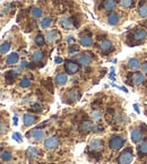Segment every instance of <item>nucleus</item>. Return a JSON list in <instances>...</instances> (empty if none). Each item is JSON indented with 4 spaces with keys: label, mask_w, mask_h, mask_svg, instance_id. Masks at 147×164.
<instances>
[{
    "label": "nucleus",
    "mask_w": 147,
    "mask_h": 164,
    "mask_svg": "<svg viewBox=\"0 0 147 164\" xmlns=\"http://www.w3.org/2000/svg\"><path fill=\"white\" fill-rule=\"evenodd\" d=\"M116 122L120 123V124H122V123L126 122V120H125V117L122 115V114H118L116 117Z\"/></svg>",
    "instance_id": "37"
},
{
    "label": "nucleus",
    "mask_w": 147,
    "mask_h": 164,
    "mask_svg": "<svg viewBox=\"0 0 147 164\" xmlns=\"http://www.w3.org/2000/svg\"><path fill=\"white\" fill-rule=\"evenodd\" d=\"M116 0H106L104 2L103 8H104L105 11H112L116 8Z\"/></svg>",
    "instance_id": "25"
},
{
    "label": "nucleus",
    "mask_w": 147,
    "mask_h": 164,
    "mask_svg": "<svg viewBox=\"0 0 147 164\" xmlns=\"http://www.w3.org/2000/svg\"><path fill=\"white\" fill-rule=\"evenodd\" d=\"M32 109L35 110V111H41V110H42V106H41L39 103H35V104L32 106Z\"/></svg>",
    "instance_id": "39"
},
{
    "label": "nucleus",
    "mask_w": 147,
    "mask_h": 164,
    "mask_svg": "<svg viewBox=\"0 0 147 164\" xmlns=\"http://www.w3.org/2000/svg\"><path fill=\"white\" fill-rule=\"evenodd\" d=\"M36 120H37V117L34 114H31V113H25L23 115V122H24L25 127H30L32 124H34L36 122Z\"/></svg>",
    "instance_id": "11"
},
{
    "label": "nucleus",
    "mask_w": 147,
    "mask_h": 164,
    "mask_svg": "<svg viewBox=\"0 0 147 164\" xmlns=\"http://www.w3.org/2000/svg\"><path fill=\"white\" fill-rule=\"evenodd\" d=\"M31 15H32V17H33V18L37 19V18L42 17L43 10L40 8V7H33V8L31 9Z\"/></svg>",
    "instance_id": "26"
},
{
    "label": "nucleus",
    "mask_w": 147,
    "mask_h": 164,
    "mask_svg": "<svg viewBox=\"0 0 147 164\" xmlns=\"http://www.w3.org/2000/svg\"><path fill=\"white\" fill-rule=\"evenodd\" d=\"M141 67V62L138 58H131L128 61V68L130 70H138Z\"/></svg>",
    "instance_id": "18"
},
{
    "label": "nucleus",
    "mask_w": 147,
    "mask_h": 164,
    "mask_svg": "<svg viewBox=\"0 0 147 164\" xmlns=\"http://www.w3.org/2000/svg\"><path fill=\"white\" fill-rule=\"evenodd\" d=\"M60 25L62 26V28H64V30H71L74 26L73 19L70 17H62L60 19Z\"/></svg>",
    "instance_id": "21"
},
{
    "label": "nucleus",
    "mask_w": 147,
    "mask_h": 164,
    "mask_svg": "<svg viewBox=\"0 0 147 164\" xmlns=\"http://www.w3.org/2000/svg\"><path fill=\"white\" fill-rule=\"evenodd\" d=\"M55 62H57V63H61V62H62V58L57 57V58H55Z\"/></svg>",
    "instance_id": "42"
},
{
    "label": "nucleus",
    "mask_w": 147,
    "mask_h": 164,
    "mask_svg": "<svg viewBox=\"0 0 147 164\" xmlns=\"http://www.w3.org/2000/svg\"><path fill=\"white\" fill-rule=\"evenodd\" d=\"M8 130V126L6 123L0 122V133H6Z\"/></svg>",
    "instance_id": "38"
},
{
    "label": "nucleus",
    "mask_w": 147,
    "mask_h": 164,
    "mask_svg": "<svg viewBox=\"0 0 147 164\" xmlns=\"http://www.w3.org/2000/svg\"><path fill=\"white\" fill-rule=\"evenodd\" d=\"M119 2L121 5V7H123V8H131L135 3V0H120Z\"/></svg>",
    "instance_id": "32"
},
{
    "label": "nucleus",
    "mask_w": 147,
    "mask_h": 164,
    "mask_svg": "<svg viewBox=\"0 0 147 164\" xmlns=\"http://www.w3.org/2000/svg\"><path fill=\"white\" fill-rule=\"evenodd\" d=\"M92 118L94 119V120H96V121H100L101 119H102V112H101V110H93L92 111Z\"/></svg>",
    "instance_id": "34"
},
{
    "label": "nucleus",
    "mask_w": 147,
    "mask_h": 164,
    "mask_svg": "<svg viewBox=\"0 0 147 164\" xmlns=\"http://www.w3.org/2000/svg\"><path fill=\"white\" fill-rule=\"evenodd\" d=\"M52 18L51 17H44L43 19H41V23H40V25H41V27L42 28H49L51 25H52Z\"/></svg>",
    "instance_id": "28"
},
{
    "label": "nucleus",
    "mask_w": 147,
    "mask_h": 164,
    "mask_svg": "<svg viewBox=\"0 0 147 164\" xmlns=\"http://www.w3.org/2000/svg\"><path fill=\"white\" fill-rule=\"evenodd\" d=\"M16 75H17L16 72H7V74H6V79H7V82L12 83V81H14V77H15Z\"/></svg>",
    "instance_id": "36"
},
{
    "label": "nucleus",
    "mask_w": 147,
    "mask_h": 164,
    "mask_svg": "<svg viewBox=\"0 0 147 164\" xmlns=\"http://www.w3.org/2000/svg\"><path fill=\"white\" fill-rule=\"evenodd\" d=\"M40 154H41V152H40L36 147L31 146V147H28V149H27V155H28L30 157H33V158H35V157H37V156H40Z\"/></svg>",
    "instance_id": "27"
},
{
    "label": "nucleus",
    "mask_w": 147,
    "mask_h": 164,
    "mask_svg": "<svg viewBox=\"0 0 147 164\" xmlns=\"http://www.w3.org/2000/svg\"><path fill=\"white\" fill-rule=\"evenodd\" d=\"M67 102H76L80 99V92L78 90H70L67 92Z\"/></svg>",
    "instance_id": "10"
},
{
    "label": "nucleus",
    "mask_w": 147,
    "mask_h": 164,
    "mask_svg": "<svg viewBox=\"0 0 147 164\" xmlns=\"http://www.w3.org/2000/svg\"><path fill=\"white\" fill-rule=\"evenodd\" d=\"M79 51V48L77 47V45H71V47H69V56H75L76 53H78Z\"/></svg>",
    "instance_id": "35"
},
{
    "label": "nucleus",
    "mask_w": 147,
    "mask_h": 164,
    "mask_svg": "<svg viewBox=\"0 0 147 164\" xmlns=\"http://www.w3.org/2000/svg\"><path fill=\"white\" fill-rule=\"evenodd\" d=\"M68 81V76H67V74H64V72H59L57 76H55V79H54V82L55 84L58 85V86H63Z\"/></svg>",
    "instance_id": "19"
},
{
    "label": "nucleus",
    "mask_w": 147,
    "mask_h": 164,
    "mask_svg": "<svg viewBox=\"0 0 147 164\" xmlns=\"http://www.w3.org/2000/svg\"><path fill=\"white\" fill-rule=\"evenodd\" d=\"M80 130L84 133H87L92 130H94V124L91 120H84L80 124Z\"/></svg>",
    "instance_id": "17"
},
{
    "label": "nucleus",
    "mask_w": 147,
    "mask_h": 164,
    "mask_svg": "<svg viewBox=\"0 0 147 164\" xmlns=\"http://www.w3.org/2000/svg\"><path fill=\"white\" fill-rule=\"evenodd\" d=\"M78 62H79V65H83V66H89L91 62H92V57H91V54H88V53H83V54L78 58Z\"/></svg>",
    "instance_id": "22"
},
{
    "label": "nucleus",
    "mask_w": 147,
    "mask_h": 164,
    "mask_svg": "<svg viewBox=\"0 0 147 164\" xmlns=\"http://www.w3.org/2000/svg\"><path fill=\"white\" fill-rule=\"evenodd\" d=\"M130 138H131V140H132L134 143H139V142L144 138V133H143V130L139 129V128L132 129L131 133H130Z\"/></svg>",
    "instance_id": "9"
},
{
    "label": "nucleus",
    "mask_w": 147,
    "mask_h": 164,
    "mask_svg": "<svg viewBox=\"0 0 147 164\" xmlns=\"http://www.w3.org/2000/svg\"><path fill=\"white\" fill-rule=\"evenodd\" d=\"M79 43H80V45L82 47H85V48H89V47H92L93 45V38L89 35V34H87V35H83V36H80V39H79Z\"/></svg>",
    "instance_id": "14"
},
{
    "label": "nucleus",
    "mask_w": 147,
    "mask_h": 164,
    "mask_svg": "<svg viewBox=\"0 0 147 164\" xmlns=\"http://www.w3.org/2000/svg\"><path fill=\"white\" fill-rule=\"evenodd\" d=\"M146 82V76L145 74H141V72H135L131 77V85H141Z\"/></svg>",
    "instance_id": "7"
},
{
    "label": "nucleus",
    "mask_w": 147,
    "mask_h": 164,
    "mask_svg": "<svg viewBox=\"0 0 147 164\" xmlns=\"http://www.w3.org/2000/svg\"><path fill=\"white\" fill-rule=\"evenodd\" d=\"M34 42H35V44L37 45V47H43L44 45V36H43L42 34H37L36 36H35V39H34Z\"/></svg>",
    "instance_id": "33"
},
{
    "label": "nucleus",
    "mask_w": 147,
    "mask_h": 164,
    "mask_svg": "<svg viewBox=\"0 0 147 164\" xmlns=\"http://www.w3.org/2000/svg\"><path fill=\"white\" fill-rule=\"evenodd\" d=\"M59 144H60V139L57 136H52L44 140V147L46 149H54L59 146Z\"/></svg>",
    "instance_id": "4"
},
{
    "label": "nucleus",
    "mask_w": 147,
    "mask_h": 164,
    "mask_svg": "<svg viewBox=\"0 0 147 164\" xmlns=\"http://www.w3.org/2000/svg\"><path fill=\"white\" fill-rule=\"evenodd\" d=\"M27 136H31V138H33L36 142H41L45 137V131L40 128H35V129H32L31 131L27 133Z\"/></svg>",
    "instance_id": "6"
},
{
    "label": "nucleus",
    "mask_w": 147,
    "mask_h": 164,
    "mask_svg": "<svg viewBox=\"0 0 147 164\" xmlns=\"http://www.w3.org/2000/svg\"><path fill=\"white\" fill-rule=\"evenodd\" d=\"M141 70H143V72L147 74V62H144V63H143V66H141Z\"/></svg>",
    "instance_id": "41"
},
{
    "label": "nucleus",
    "mask_w": 147,
    "mask_h": 164,
    "mask_svg": "<svg viewBox=\"0 0 147 164\" xmlns=\"http://www.w3.org/2000/svg\"><path fill=\"white\" fill-rule=\"evenodd\" d=\"M32 85V81L30 77H27V76H25V77H23L21 79V82H19V86L23 87V88H27V87H30Z\"/></svg>",
    "instance_id": "29"
},
{
    "label": "nucleus",
    "mask_w": 147,
    "mask_h": 164,
    "mask_svg": "<svg viewBox=\"0 0 147 164\" xmlns=\"http://www.w3.org/2000/svg\"><path fill=\"white\" fill-rule=\"evenodd\" d=\"M132 39L137 42V44L144 42L147 39V32L144 28H137L132 33Z\"/></svg>",
    "instance_id": "3"
},
{
    "label": "nucleus",
    "mask_w": 147,
    "mask_h": 164,
    "mask_svg": "<svg viewBox=\"0 0 147 164\" xmlns=\"http://www.w3.org/2000/svg\"><path fill=\"white\" fill-rule=\"evenodd\" d=\"M100 49L103 54H109L110 52L113 50V43L110 41L109 39H104L100 42Z\"/></svg>",
    "instance_id": "5"
},
{
    "label": "nucleus",
    "mask_w": 147,
    "mask_h": 164,
    "mask_svg": "<svg viewBox=\"0 0 147 164\" xmlns=\"http://www.w3.org/2000/svg\"><path fill=\"white\" fill-rule=\"evenodd\" d=\"M45 39L48 40V42H50V43H54V42H57L59 39H60V34H59V32L58 31L52 30V31H49L48 33H46Z\"/></svg>",
    "instance_id": "16"
},
{
    "label": "nucleus",
    "mask_w": 147,
    "mask_h": 164,
    "mask_svg": "<svg viewBox=\"0 0 147 164\" xmlns=\"http://www.w3.org/2000/svg\"><path fill=\"white\" fill-rule=\"evenodd\" d=\"M137 152L140 156H145L147 155V142H143L137 146Z\"/></svg>",
    "instance_id": "24"
},
{
    "label": "nucleus",
    "mask_w": 147,
    "mask_h": 164,
    "mask_svg": "<svg viewBox=\"0 0 147 164\" xmlns=\"http://www.w3.org/2000/svg\"><path fill=\"white\" fill-rule=\"evenodd\" d=\"M106 22H107L109 25H111V26H116V25H118V23L120 22V15H119L118 13H116V11H112V13L107 16Z\"/></svg>",
    "instance_id": "12"
},
{
    "label": "nucleus",
    "mask_w": 147,
    "mask_h": 164,
    "mask_svg": "<svg viewBox=\"0 0 147 164\" xmlns=\"http://www.w3.org/2000/svg\"><path fill=\"white\" fill-rule=\"evenodd\" d=\"M19 137H21V135H19L18 133H15L14 135H12V138H14V139H16L18 143H21V138H19Z\"/></svg>",
    "instance_id": "40"
},
{
    "label": "nucleus",
    "mask_w": 147,
    "mask_h": 164,
    "mask_svg": "<svg viewBox=\"0 0 147 164\" xmlns=\"http://www.w3.org/2000/svg\"><path fill=\"white\" fill-rule=\"evenodd\" d=\"M64 69H66L67 74L74 75V74H76L79 70V65L75 61H67L66 65H64Z\"/></svg>",
    "instance_id": "8"
},
{
    "label": "nucleus",
    "mask_w": 147,
    "mask_h": 164,
    "mask_svg": "<svg viewBox=\"0 0 147 164\" xmlns=\"http://www.w3.org/2000/svg\"><path fill=\"white\" fill-rule=\"evenodd\" d=\"M9 50H10V43L9 42H3L0 45V54H6Z\"/></svg>",
    "instance_id": "31"
},
{
    "label": "nucleus",
    "mask_w": 147,
    "mask_h": 164,
    "mask_svg": "<svg viewBox=\"0 0 147 164\" xmlns=\"http://www.w3.org/2000/svg\"><path fill=\"white\" fill-rule=\"evenodd\" d=\"M14 122H15V124H17V118H14Z\"/></svg>",
    "instance_id": "45"
},
{
    "label": "nucleus",
    "mask_w": 147,
    "mask_h": 164,
    "mask_svg": "<svg viewBox=\"0 0 147 164\" xmlns=\"http://www.w3.org/2000/svg\"><path fill=\"white\" fill-rule=\"evenodd\" d=\"M18 59H19V57H18V54L17 53H11L9 54L7 58H6V63L8 65V66H11V65H15V63H17L18 62Z\"/></svg>",
    "instance_id": "23"
},
{
    "label": "nucleus",
    "mask_w": 147,
    "mask_h": 164,
    "mask_svg": "<svg viewBox=\"0 0 147 164\" xmlns=\"http://www.w3.org/2000/svg\"><path fill=\"white\" fill-rule=\"evenodd\" d=\"M125 144H126V138L122 136H112L109 140V146L112 151H118L122 148Z\"/></svg>",
    "instance_id": "2"
},
{
    "label": "nucleus",
    "mask_w": 147,
    "mask_h": 164,
    "mask_svg": "<svg viewBox=\"0 0 147 164\" xmlns=\"http://www.w3.org/2000/svg\"><path fill=\"white\" fill-rule=\"evenodd\" d=\"M11 157H12V155H11V153L8 152V151H3V152L0 153V158H1L3 162H9L11 160Z\"/></svg>",
    "instance_id": "30"
},
{
    "label": "nucleus",
    "mask_w": 147,
    "mask_h": 164,
    "mask_svg": "<svg viewBox=\"0 0 147 164\" xmlns=\"http://www.w3.org/2000/svg\"><path fill=\"white\" fill-rule=\"evenodd\" d=\"M134 106H135V110H136V112H137V113L140 112V111H139V108H138V105H137V104H135Z\"/></svg>",
    "instance_id": "44"
},
{
    "label": "nucleus",
    "mask_w": 147,
    "mask_h": 164,
    "mask_svg": "<svg viewBox=\"0 0 147 164\" xmlns=\"http://www.w3.org/2000/svg\"><path fill=\"white\" fill-rule=\"evenodd\" d=\"M138 15L141 18H147V0H143L138 7Z\"/></svg>",
    "instance_id": "20"
},
{
    "label": "nucleus",
    "mask_w": 147,
    "mask_h": 164,
    "mask_svg": "<svg viewBox=\"0 0 147 164\" xmlns=\"http://www.w3.org/2000/svg\"><path fill=\"white\" fill-rule=\"evenodd\" d=\"M67 42H68V43H70V42H74V38H73V36H69V38L67 39Z\"/></svg>",
    "instance_id": "43"
},
{
    "label": "nucleus",
    "mask_w": 147,
    "mask_h": 164,
    "mask_svg": "<svg viewBox=\"0 0 147 164\" xmlns=\"http://www.w3.org/2000/svg\"><path fill=\"white\" fill-rule=\"evenodd\" d=\"M132 161H134V152H132V148H130V147L123 149V152L118 157L119 164H130Z\"/></svg>",
    "instance_id": "1"
},
{
    "label": "nucleus",
    "mask_w": 147,
    "mask_h": 164,
    "mask_svg": "<svg viewBox=\"0 0 147 164\" xmlns=\"http://www.w3.org/2000/svg\"><path fill=\"white\" fill-rule=\"evenodd\" d=\"M103 146H104V143H103V140L102 139H98V138H96V139H93L91 143H89V148L92 149V151H94V152H97V151H101L102 148H103Z\"/></svg>",
    "instance_id": "13"
},
{
    "label": "nucleus",
    "mask_w": 147,
    "mask_h": 164,
    "mask_svg": "<svg viewBox=\"0 0 147 164\" xmlns=\"http://www.w3.org/2000/svg\"><path fill=\"white\" fill-rule=\"evenodd\" d=\"M43 58H44V52L41 51V50H36L32 54V61L34 63H37L39 66H43V65H41V61L43 60Z\"/></svg>",
    "instance_id": "15"
}]
</instances>
